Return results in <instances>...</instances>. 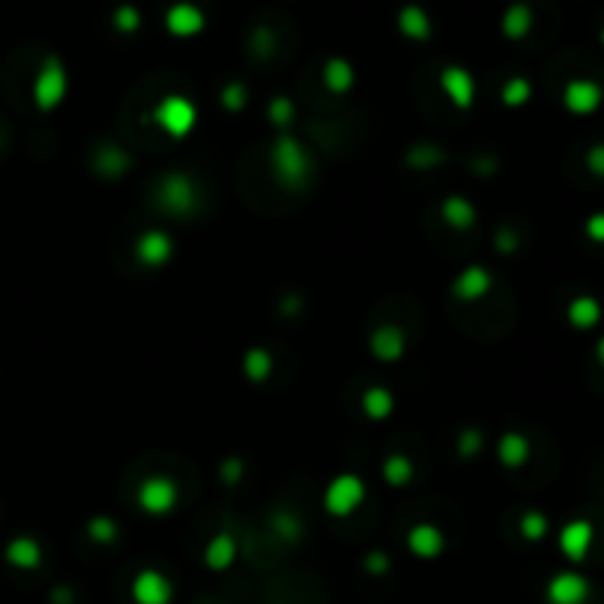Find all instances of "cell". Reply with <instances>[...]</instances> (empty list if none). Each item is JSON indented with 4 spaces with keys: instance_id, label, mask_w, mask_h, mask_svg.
<instances>
[{
    "instance_id": "cell-1",
    "label": "cell",
    "mask_w": 604,
    "mask_h": 604,
    "mask_svg": "<svg viewBox=\"0 0 604 604\" xmlns=\"http://www.w3.org/2000/svg\"><path fill=\"white\" fill-rule=\"evenodd\" d=\"M65 89H68L65 65L59 63V56H47L33 83L35 106H39V110H54V106H59V101L65 98Z\"/></svg>"
},
{
    "instance_id": "cell-2",
    "label": "cell",
    "mask_w": 604,
    "mask_h": 604,
    "mask_svg": "<svg viewBox=\"0 0 604 604\" xmlns=\"http://www.w3.org/2000/svg\"><path fill=\"white\" fill-rule=\"evenodd\" d=\"M604 103V89L599 86L596 80H587V77H575L566 83L563 89V106L570 110L572 115H593L599 112V106Z\"/></svg>"
},
{
    "instance_id": "cell-3",
    "label": "cell",
    "mask_w": 604,
    "mask_h": 604,
    "mask_svg": "<svg viewBox=\"0 0 604 604\" xmlns=\"http://www.w3.org/2000/svg\"><path fill=\"white\" fill-rule=\"evenodd\" d=\"M593 542H596L593 522H589V519H572V522L563 525L558 546H560L566 560L581 563V560H587V554H589V549H593Z\"/></svg>"
},
{
    "instance_id": "cell-4",
    "label": "cell",
    "mask_w": 604,
    "mask_h": 604,
    "mask_svg": "<svg viewBox=\"0 0 604 604\" xmlns=\"http://www.w3.org/2000/svg\"><path fill=\"white\" fill-rule=\"evenodd\" d=\"M195 106L180 94H169L157 106V124H162L171 136H186L195 127Z\"/></svg>"
},
{
    "instance_id": "cell-5",
    "label": "cell",
    "mask_w": 604,
    "mask_h": 604,
    "mask_svg": "<svg viewBox=\"0 0 604 604\" xmlns=\"http://www.w3.org/2000/svg\"><path fill=\"white\" fill-rule=\"evenodd\" d=\"M204 27H207L204 9L189 4V0H177L165 12V30L177 35V39H192V35L204 33Z\"/></svg>"
},
{
    "instance_id": "cell-6",
    "label": "cell",
    "mask_w": 604,
    "mask_h": 604,
    "mask_svg": "<svg viewBox=\"0 0 604 604\" xmlns=\"http://www.w3.org/2000/svg\"><path fill=\"white\" fill-rule=\"evenodd\" d=\"M363 481L357 475H339L325 492V507L334 516H346L363 502Z\"/></svg>"
},
{
    "instance_id": "cell-7",
    "label": "cell",
    "mask_w": 604,
    "mask_h": 604,
    "mask_svg": "<svg viewBox=\"0 0 604 604\" xmlns=\"http://www.w3.org/2000/svg\"><path fill=\"white\" fill-rule=\"evenodd\" d=\"M549 604H584L589 599V581L578 572H558L546 587Z\"/></svg>"
},
{
    "instance_id": "cell-8",
    "label": "cell",
    "mask_w": 604,
    "mask_h": 604,
    "mask_svg": "<svg viewBox=\"0 0 604 604\" xmlns=\"http://www.w3.org/2000/svg\"><path fill=\"white\" fill-rule=\"evenodd\" d=\"M171 596H174V589L165 575L153 572V570H145L136 575V581H133V601L136 604H169Z\"/></svg>"
},
{
    "instance_id": "cell-9",
    "label": "cell",
    "mask_w": 604,
    "mask_h": 604,
    "mask_svg": "<svg viewBox=\"0 0 604 604\" xmlns=\"http://www.w3.org/2000/svg\"><path fill=\"white\" fill-rule=\"evenodd\" d=\"M440 86H443V92L452 98V103L454 106H469L472 103V98H475V80H472V74L466 68H460V65H448L443 74H440Z\"/></svg>"
},
{
    "instance_id": "cell-10",
    "label": "cell",
    "mask_w": 604,
    "mask_h": 604,
    "mask_svg": "<svg viewBox=\"0 0 604 604\" xmlns=\"http://www.w3.org/2000/svg\"><path fill=\"white\" fill-rule=\"evenodd\" d=\"M398 30L404 39H413V42H428L431 39V18L428 12H424L419 4H407L398 9Z\"/></svg>"
},
{
    "instance_id": "cell-11",
    "label": "cell",
    "mask_w": 604,
    "mask_h": 604,
    "mask_svg": "<svg viewBox=\"0 0 604 604\" xmlns=\"http://www.w3.org/2000/svg\"><path fill=\"white\" fill-rule=\"evenodd\" d=\"M534 30V9H531L528 4H522V0H516V4H511L504 9L502 15V33L507 35V39H525V35Z\"/></svg>"
},
{
    "instance_id": "cell-12",
    "label": "cell",
    "mask_w": 604,
    "mask_h": 604,
    "mask_svg": "<svg viewBox=\"0 0 604 604\" xmlns=\"http://www.w3.org/2000/svg\"><path fill=\"white\" fill-rule=\"evenodd\" d=\"M174 499H177V492H174V487H171V483L165 481V478H151L145 487H141V492H139L141 507H145V511H151V513L171 511Z\"/></svg>"
},
{
    "instance_id": "cell-13",
    "label": "cell",
    "mask_w": 604,
    "mask_h": 604,
    "mask_svg": "<svg viewBox=\"0 0 604 604\" xmlns=\"http://www.w3.org/2000/svg\"><path fill=\"white\" fill-rule=\"evenodd\" d=\"M566 318H570V325L575 330H593L601 322V304L593 298V295H581V298H575L570 304Z\"/></svg>"
},
{
    "instance_id": "cell-14",
    "label": "cell",
    "mask_w": 604,
    "mask_h": 604,
    "mask_svg": "<svg viewBox=\"0 0 604 604\" xmlns=\"http://www.w3.org/2000/svg\"><path fill=\"white\" fill-rule=\"evenodd\" d=\"M410 549L419 554V558H436V554L443 551V537H440V531H434V528H428V525H422V528H416L410 534Z\"/></svg>"
},
{
    "instance_id": "cell-15",
    "label": "cell",
    "mask_w": 604,
    "mask_h": 604,
    "mask_svg": "<svg viewBox=\"0 0 604 604\" xmlns=\"http://www.w3.org/2000/svg\"><path fill=\"white\" fill-rule=\"evenodd\" d=\"M6 558H9L12 566H21V570H33V566L39 563V546H35L33 540L21 537V540H15V542H12V546L6 549Z\"/></svg>"
},
{
    "instance_id": "cell-16",
    "label": "cell",
    "mask_w": 604,
    "mask_h": 604,
    "mask_svg": "<svg viewBox=\"0 0 604 604\" xmlns=\"http://www.w3.org/2000/svg\"><path fill=\"white\" fill-rule=\"evenodd\" d=\"M139 254L145 263H162V259L171 254V245L162 233H148L145 239L139 242Z\"/></svg>"
},
{
    "instance_id": "cell-17",
    "label": "cell",
    "mask_w": 604,
    "mask_h": 604,
    "mask_svg": "<svg viewBox=\"0 0 604 604\" xmlns=\"http://www.w3.org/2000/svg\"><path fill=\"white\" fill-rule=\"evenodd\" d=\"M351 80H354V71L346 59H330L325 65V83L334 92H346L351 86Z\"/></svg>"
},
{
    "instance_id": "cell-18",
    "label": "cell",
    "mask_w": 604,
    "mask_h": 604,
    "mask_svg": "<svg viewBox=\"0 0 604 604\" xmlns=\"http://www.w3.org/2000/svg\"><path fill=\"white\" fill-rule=\"evenodd\" d=\"M502 457H504V463L507 466H519V463H525V457H528V443L522 440V436H504V443H502Z\"/></svg>"
},
{
    "instance_id": "cell-19",
    "label": "cell",
    "mask_w": 604,
    "mask_h": 604,
    "mask_svg": "<svg viewBox=\"0 0 604 604\" xmlns=\"http://www.w3.org/2000/svg\"><path fill=\"white\" fill-rule=\"evenodd\" d=\"M233 560V542L228 537H219L212 546L207 549V563L212 566V570H224Z\"/></svg>"
},
{
    "instance_id": "cell-20",
    "label": "cell",
    "mask_w": 604,
    "mask_h": 604,
    "mask_svg": "<svg viewBox=\"0 0 604 604\" xmlns=\"http://www.w3.org/2000/svg\"><path fill=\"white\" fill-rule=\"evenodd\" d=\"M112 24H115V27L122 30V33H136L139 24H141V15H139L136 6L124 4V6H118V9L112 12Z\"/></svg>"
},
{
    "instance_id": "cell-21",
    "label": "cell",
    "mask_w": 604,
    "mask_h": 604,
    "mask_svg": "<svg viewBox=\"0 0 604 604\" xmlns=\"http://www.w3.org/2000/svg\"><path fill=\"white\" fill-rule=\"evenodd\" d=\"M528 98H531V83L525 77H513L504 86V103L519 106V103H525Z\"/></svg>"
},
{
    "instance_id": "cell-22",
    "label": "cell",
    "mask_w": 604,
    "mask_h": 604,
    "mask_svg": "<svg viewBox=\"0 0 604 604\" xmlns=\"http://www.w3.org/2000/svg\"><path fill=\"white\" fill-rule=\"evenodd\" d=\"M587 239H593L596 245H604V212H593L584 224Z\"/></svg>"
},
{
    "instance_id": "cell-23",
    "label": "cell",
    "mask_w": 604,
    "mask_h": 604,
    "mask_svg": "<svg viewBox=\"0 0 604 604\" xmlns=\"http://www.w3.org/2000/svg\"><path fill=\"white\" fill-rule=\"evenodd\" d=\"M542 534H546V516L528 513V516H525V537H528V540H540Z\"/></svg>"
},
{
    "instance_id": "cell-24",
    "label": "cell",
    "mask_w": 604,
    "mask_h": 604,
    "mask_svg": "<svg viewBox=\"0 0 604 604\" xmlns=\"http://www.w3.org/2000/svg\"><path fill=\"white\" fill-rule=\"evenodd\" d=\"M587 169L593 171L596 177H604V145H596L593 151L587 153Z\"/></svg>"
},
{
    "instance_id": "cell-25",
    "label": "cell",
    "mask_w": 604,
    "mask_h": 604,
    "mask_svg": "<svg viewBox=\"0 0 604 604\" xmlns=\"http://www.w3.org/2000/svg\"><path fill=\"white\" fill-rule=\"evenodd\" d=\"M596 357H599V363L604 365V336H601V339L596 342Z\"/></svg>"
},
{
    "instance_id": "cell-26",
    "label": "cell",
    "mask_w": 604,
    "mask_h": 604,
    "mask_svg": "<svg viewBox=\"0 0 604 604\" xmlns=\"http://www.w3.org/2000/svg\"><path fill=\"white\" fill-rule=\"evenodd\" d=\"M599 39H601V44H604V27H601V33H599Z\"/></svg>"
}]
</instances>
